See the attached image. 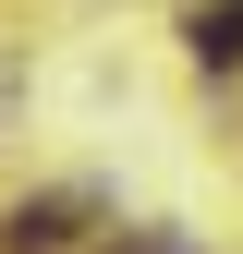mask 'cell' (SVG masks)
Masks as SVG:
<instances>
[{
	"label": "cell",
	"mask_w": 243,
	"mask_h": 254,
	"mask_svg": "<svg viewBox=\"0 0 243 254\" xmlns=\"http://www.w3.org/2000/svg\"><path fill=\"white\" fill-rule=\"evenodd\" d=\"M0 242H12V254H49V242H61V206H12V230H0Z\"/></svg>",
	"instance_id": "obj_2"
},
{
	"label": "cell",
	"mask_w": 243,
	"mask_h": 254,
	"mask_svg": "<svg viewBox=\"0 0 243 254\" xmlns=\"http://www.w3.org/2000/svg\"><path fill=\"white\" fill-rule=\"evenodd\" d=\"M122 254H195V242H170V230H122Z\"/></svg>",
	"instance_id": "obj_3"
},
{
	"label": "cell",
	"mask_w": 243,
	"mask_h": 254,
	"mask_svg": "<svg viewBox=\"0 0 243 254\" xmlns=\"http://www.w3.org/2000/svg\"><path fill=\"white\" fill-rule=\"evenodd\" d=\"M195 61H243V0H219V12H195Z\"/></svg>",
	"instance_id": "obj_1"
}]
</instances>
